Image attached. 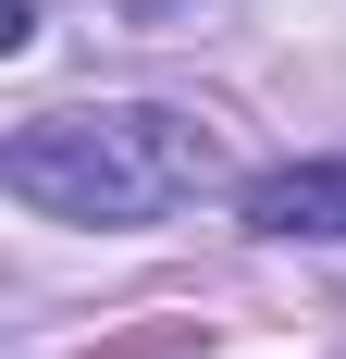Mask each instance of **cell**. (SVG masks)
Listing matches in <instances>:
<instances>
[{"mask_svg":"<svg viewBox=\"0 0 346 359\" xmlns=\"http://www.w3.org/2000/svg\"><path fill=\"white\" fill-rule=\"evenodd\" d=\"M0 186L50 223L124 236V223L223 198L235 186V124L198 100H62V111H25L0 137Z\"/></svg>","mask_w":346,"mask_h":359,"instance_id":"obj_1","label":"cell"},{"mask_svg":"<svg viewBox=\"0 0 346 359\" xmlns=\"http://www.w3.org/2000/svg\"><path fill=\"white\" fill-rule=\"evenodd\" d=\"M247 236H272V248H334L346 236V161H284V174L235 186Z\"/></svg>","mask_w":346,"mask_h":359,"instance_id":"obj_2","label":"cell"}]
</instances>
